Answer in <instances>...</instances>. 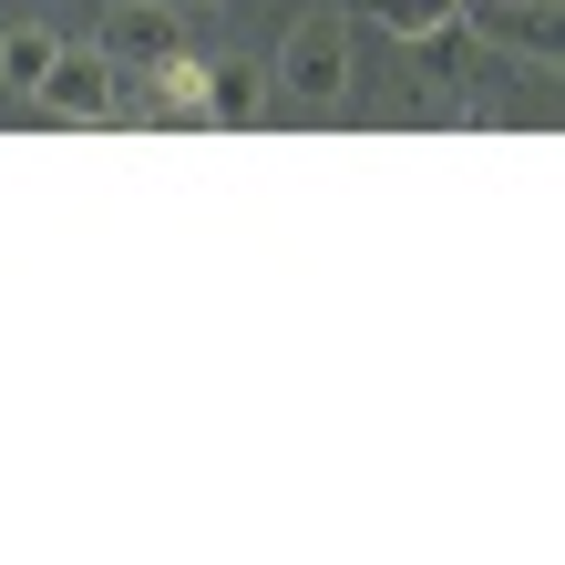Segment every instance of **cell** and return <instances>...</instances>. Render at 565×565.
<instances>
[{
    "mask_svg": "<svg viewBox=\"0 0 565 565\" xmlns=\"http://www.w3.org/2000/svg\"><path fill=\"white\" fill-rule=\"evenodd\" d=\"M350 83H360L350 11H340V0L298 11V21H288V42H278V73H268V93H278L288 114H340V104H350Z\"/></svg>",
    "mask_w": 565,
    "mask_h": 565,
    "instance_id": "cell-1",
    "label": "cell"
},
{
    "mask_svg": "<svg viewBox=\"0 0 565 565\" xmlns=\"http://www.w3.org/2000/svg\"><path fill=\"white\" fill-rule=\"evenodd\" d=\"M31 104L62 114V124H104V114L124 104V73H114V52H104V42H52L42 83H31Z\"/></svg>",
    "mask_w": 565,
    "mask_h": 565,
    "instance_id": "cell-2",
    "label": "cell"
},
{
    "mask_svg": "<svg viewBox=\"0 0 565 565\" xmlns=\"http://www.w3.org/2000/svg\"><path fill=\"white\" fill-rule=\"evenodd\" d=\"M462 21H473L493 52H524V62L555 83V62H565V21H555V0H493V11H462Z\"/></svg>",
    "mask_w": 565,
    "mask_h": 565,
    "instance_id": "cell-3",
    "label": "cell"
},
{
    "mask_svg": "<svg viewBox=\"0 0 565 565\" xmlns=\"http://www.w3.org/2000/svg\"><path fill=\"white\" fill-rule=\"evenodd\" d=\"M104 52H114V73H124V62H164V52H185L175 0H114V11H104Z\"/></svg>",
    "mask_w": 565,
    "mask_h": 565,
    "instance_id": "cell-4",
    "label": "cell"
},
{
    "mask_svg": "<svg viewBox=\"0 0 565 565\" xmlns=\"http://www.w3.org/2000/svg\"><path fill=\"white\" fill-rule=\"evenodd\" d=\"M145 114L154 124H206V62H195V52L145 62Z\"/></svg>",
    "mask_w": 565,
    "mask_h": 565,
    "instance_id": "cell-5",
    "label": "cell"
},
{
    "mask_svg": "<svg viewBox=\"0 0 565 565\" xmlns=\"http://www.w3.org/2000/svg\"><path fill=\"white\" fill-rule=\"evenodd\" d=\"M391 42H443V31H462V0H360Z\"/></svg>",
    "mask_w": 565,
    "mask_h": 565,
    "instance_id": "cell-6",
    "label": "cell"
},
{
    "mask_svg": "<svg viewBox=\"0 0 565 565\" xmlns=\"http://www.w3.org/2000/svg\"><path fill=\"white\" fill-rule=\"evenodd\" d=\"M52 42H62V31H42V21H0V93H31V83H42V62H52Z\"/></svg>",
    "mask_w": 565,
    "mask_h": 565,
    "instance_id": "cell-7",
    "label": "cell"
},
{
    "mask_svg": "<svg viewBox=\"0 0 565 565\" xmlns=\"http://www.w3.org/2000/svg\"><path fill=\"white\" fill-rule=\"evenodd\" d=\"M257 93H268V83H257L247 62H216V73H206V124H257Z\"/></svg>",
    "mask_w": 565,
    "mask_h": 565,
    "instance_id": "cell-8",
    "label": "cell"
},
{
    "mask_svg": "<svg viewBox=\"0 0 565 565\" xmlns=\"http://www.w3.org/2000/svg\"><path fill=\"white\" fill-rule=\"evenodd\" d=\"M175 11H216V0H175Z\"/></svg>",
    "mask_w": 565,
    "mask_h": 565,
    "instance_id": "cell-9",
    "label": "cell"
},
{
    "mask_svg": "<svg viewBox=\"0 0 565 565\" xmlns=\"http://www.w3.org/2000/svg\"><path fill=\"white\" fill-rule=\"evenodd\" d=\"M11 11H21V0H0V21H11Z\"/></svg>",
    "mask_w": 565,
    "mask_h": 565,
    "instance_id": "cell-10",
    "label": "cell"
}]
</instances>
